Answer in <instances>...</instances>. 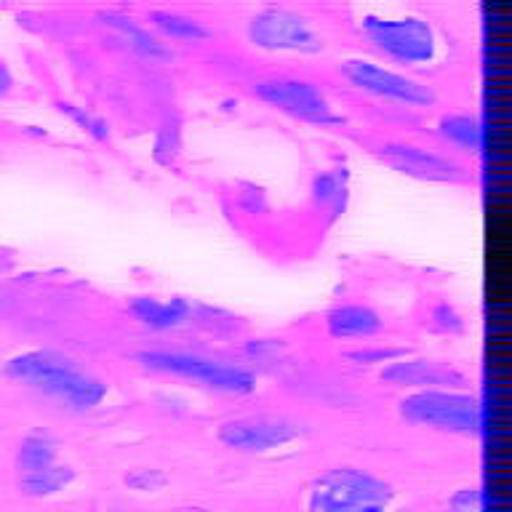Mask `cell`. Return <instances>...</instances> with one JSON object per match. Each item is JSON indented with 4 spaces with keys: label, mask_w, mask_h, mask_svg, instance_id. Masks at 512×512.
Returning a JSON list of instances; mask_svg holds the SVG:
<instances>
[{
    "label": "cell",
    "mask_w": 512,
    "mask_h": 512,
    "mask_svg": "<svg viewBox=\"0 0 512 512\" xmlns=\"http://www.w3.org/2000/svg\"><path fill=\"white\" fill-rule=\"evenodd\" d=\"M3 374L38 390L46 398L59 400L72 411H94L110 395V384L62 352L30 350L6 360Z\"/></svg>",
    "instance_id": "1"
},
{
    "label": "cell",
    "mask_w": 512,
    "mask_h": 512,
    "mask_svg": "<svg viewBox=\"0 0 512 512\" xmlns=\"http://www.w3.org/2000/svg\"><path fill=\"white\" fill-rule=\"evenodd\" d=\"M398 414L414 427L478 438L486 432V406L464 390H414L398 400Z\"/></svg>",
    "instance_id": "2"
},
{
    "label": "cell",
    "mask_w": 512,
    "mask_h": 512,
    "mask_svg": "<svg viewBox=\"0 0 512 512\" xmlns=\"http://www.w3.org/2000/svg\"><path fill=\"white\" fill-rule=\"evenodd\" d=\"M395 488L358 467H334L312 480L304 512H387Z\"/></svg>",
    "instance_id": "3"
},
{
    "label": "cell",
    "mask_w": 512,
    "mask_h": 512,
    "mask_svg": "<svg viewBox=\"0 0 512 512\" xmlns=\"http://www.w3.org/2000/svg\"><path fill=\"white\" fill-rule=\"evenodd\" d=\"M360 32L376 51L406 67H427L440 56L438 32L419 14L371 11L360 16Z\"/></svg>",
    "instance_id": "4"
},
{
    "label": "cell",
    "mask_w": 512,
    "mask_h": 512,
    "mask_svg": "<svg viewBox=\"0 0 512 512\" xmlns=\"http://www.w3.org/2000/svg\"><path fill=\"white\" fill-rule=\"evenodd\" d=\"M136 360L150 371L192 379V382L203 384L214 392H224V395H251L259 387V379L248 366L222 358H208L200 352L144 350L139 352Z\"/></svg>",
    "instance_id": "5"
},
{
    "label": "cell",
    "mask_w": 512,
    "mask_h": 512,
    "mask_svg": "<svg viewBox=\"0 0 512 512\" xmlns=\"http://www.w3.org/2000/svg\"><path fill=\"white\" fill-rule=\"evenodd\" d=\"M251 46L272 51V54L315 56L326 51V40L307 16L283 6L259 8L246 24Z\"/></svg>",
    "instance_id": "6"
},
{
    "label": "cell",
    "mask_w": 512,
    "mask_h": 512,
    "mask_svg": "<svg viewBox=\"0 0 512 512\" xmlns=\"http://www.w3.org/2000/svg\"><path fill=\"white\" fill-rule=\"evenodd\" d=\"M75 480V470L59 459V443L46 432H32L16 454V483L24 496L48 499Z\"/></svg>",
    "instance_id": "7"
},
{
    "label": "cell",
    "mask_w": 512,
    "mask_h": 512,
    "mask_svg": "<svg viewBox=\"0 0 512 512\" xmlns=\"http://www.w3.org/2000/svg\"><path fill=\"white\" fill-rule=\"evenodd\" d=\"M342 75L350 86H355L363 94H371L376 99L392 104H406V107H430L438 102V94L427 83L411 78L406 72L390 70L379 62L352 56L342 62Z\"/></svg>",
    "instance_id": "8"
},
{
    "label": "cell",
    "mask_w": 512,
    "mask_h": 512,
    "mask_svg": "<svg viewBox=\"0 0 512 512\" xmlns=\"http://www.w3.org/2000/svg\"><path fill=\"white\" fill-rule=\"evenodd\" d=\"M254 94L264 104H270L275 110L286 112L291 118L310 123V126H339L344 118L336 112L320 86L302 78H264L254 83Z\"/></svg>",
    "instance_id": "9"
},
{
    "label": "cell",
    "mask_w": 512,
    "mask_h": 512,
    "mask_svg": "<svg viewBox=\"0 0 512 512\" xmlns=\"http://www.w3.org/2000/svg\"><path fill=\"white\" fill-rule=\"evenodd\" d=\"M302 424L275 414H251L235 416L219 424L216 438L232 451L243 454H267L275 448L291 446L294 440L302 438Z\"/></svg>",
    "instance_id": "10"
},
{
    "label": "cell",
    "mask_w": 512,
    "mask_h": 512,
    "mask_svg": "<svg viewBox=\"0 0 512 512\" xmlns=\"http://www.w3.org/2000/svg\"><path fill=\"white\" fill-rule=\"evenodd\" d=\"M379 158L398 174H406L419 182H459L464 168L451 155L416 142H384Z\"/></svg>",
    "instance_id": "11"
},
{
    "label": "cell",
    "mask_w": 512,
    "mask_h": 512,
    "mask_svg": "<svg viewBox=\"0 0 512 512\" xmlns=\"http://www.w3.org/2000/svg\"><path fill=\"white\" fill-rule=\"evenodd\" d=\"M382 382L392 384V387H408V390H459L467 384L464 374H459L454 366L448 363H438L430 358H416V355H406V358L392 360L387 366H382Z\"/></svg>",
    "instance_id": "12"
},
{
    "label": "cell",
    "mask_w": 512,
    "mask_h": 512,
    "mask_svg": "<svg viewBox=\"0 0 512 512\" xmlns=\"http://www.w3.org/2000/svg\"><path fill=\"white\" fill-rule=\"evenodd\" d=\"M384 328L382 315L368 304H336L326 315V334L336 342L371 339Z\"/></svg>",
    "instance_id": "13"
},
{
    "label": "cell",
    "mask_w": 512,
    "mask_h": 512,
    "mask_svg": "<svg viewBox=\"0 0 512 512\" xmlns=\"http://www.w3.org/2000/svg\"><path fill=\"white\" fill-rule=\"evenodd\" d=\"M128 312L134 315L136 323L150 331H174L184 326L192 315L190 302L179 296L174 299H155V296H134L128 302Z\"/></svg>",
    "instance_id": "14"
},
{
    "label": "cell",
    "mask_w": 512,
    "mask_h": 512,
    "mask_svg": "<svg viewBox=\"0 0 512 512\" xmlns=\"http://www.w3.org/2000/svg\"><path fill=\"white\" fill-rule=\"evenodd\" d=\"M438 136L464 155H483L486 150V126L475 112H446L438 120Z\"/></svg>",
    "instance_id": "15"
},
{
    "label": "cell",
    "mask_w": 512,
    "mask_h": 512,
    "mask_svg": "<svg viewBox=\"0 0 512 512\" xmlns=\"http://www.w3.org/2000/svg\"><path fill=\"white\" fill-rule=\"evenodd\" d=\"M99 19H102L104 27H110V30L118 32L120 38L126 40V46L134 48L136 54L150 56V59H160V62H163V59H171V48H168L158 35H152L147 27L134 22L131 16H123L118 14V11H102Z\"/></svg>",
    "instance_id": "16"
},
{
    "label": "cell",
    "mask_w": 512,
    "mask_h": 512,
    "mask_svg": "<svg viewBox=\"0 0 512 512\" xmlns=\"http://www.w3.org/2000/svg\"><path fill=\"white\" fill-rule=\"evenodd\" d=\"M150 22L163 38L176 40V43H203L211 38V30L200 19L179 14V11H168V8L150 11Z\"/></svg>",
    "instance_id": "17"
},
{
    "label": "cell",
    "mask_w": 512,
    "mask_h": 512,
    "mask_svg": "<svg viewBox=\"0 0 512 512\" xmlns=\"http://www.w3.org/2000/svg\"><path fill=\"white\" fill-rule=\"evenodd\" d=\"M312 198L331 214H339L347 206V174L344 168H328L312 179Z\"/></svg>",
    "instance_id": "18"
},
{
    "label": "cell",
    "mask_w": 512,
    "mask_h": 512,
    "mask_svg": "<svg viewBox=\"0 0 512 512\" xmlns=\"http://www.w3.org/2000/svg\"><path fill=\"white\" fill-rule=\"evenodd\" d=\"M406 355H411L406 347H392V344H363V347H352L344 352V358L355 366H387Z\"/></svg>",
    "instance_id": "19"
},
{
    "label": "cell",
    "mask_w": 512,
    "mask_h": 512,
    "mask_svg": "<svg viewBox=\"0 0 512 512\" xmlns=\"http://www.w3.org/2000/svg\"><path fill=\"white\" fill-rule=\"evenodd\" d=\"M448 512H488V496L480 486H464L451 494Z\"/></svg>",
    "instance_id": "20"
},
{
    "label": "cell",
    "mask_w": 512,
    "mask_h": 512,
    "mask_svg": "<svg viewBox=\"0 0 512 512\" xmlns=\"http://www.w3.org/2000/svg\"><path fill=\"white\" fill-rule=\"evenodd\" d=\"M62 112H67V115H70V118L78 123V126L86 128L88 134L96 136L99 142H104V139L110 136V128H107V123H104L102 118H94L91 112L80 110V107H75V104H67V102L62 104Z\"/></svg>",
    "instance_id": "21"
},
{
    "label": "cell",
    "mask_w": 512,
    "mask_h": 512,
    "mask_svg": "<svg viewBox=\"0 0 512 512\" xmlns=\"http://www.w3.org/2000/svg\"><path fill=\"white\" fill-rule=\"evenodd\" d=\"M432 328H435V331H443V334H459L464 328V320L451 304L440 302L432 307Z\"/></svg>",
    "instance_id": "22"
},
{
    "label": "cell",
    "mask_w": 512,
    "mask_h": 512,
    "mask_svg": "<svg viewBox=\"0 0 512 512\" xmlns=\"http://www.w3.org/2000/svg\"><path fill=\"white\" fill-rule=\"evenodd\" d=\"M126 483L131 488H136V491H147V488L155 491V488L166 483V478L158 470H136L131 475H126Z\"/></svg>",
    "instance_id": "23"
},
{
    "label": "cell",
    "mask_w": 512,
    "mask_h": 512,
    "mask_svg": "<svg viewBox=\"0 0 512 512\" xmlns=\"http://www.w3.org/2000/svg\"><path fill=\"white\" fill-rule=\"evenodd\" d=\"M392 512H414V510H392Z\"/></svg>",
    "instance_id": "24"
}]
</instances>
